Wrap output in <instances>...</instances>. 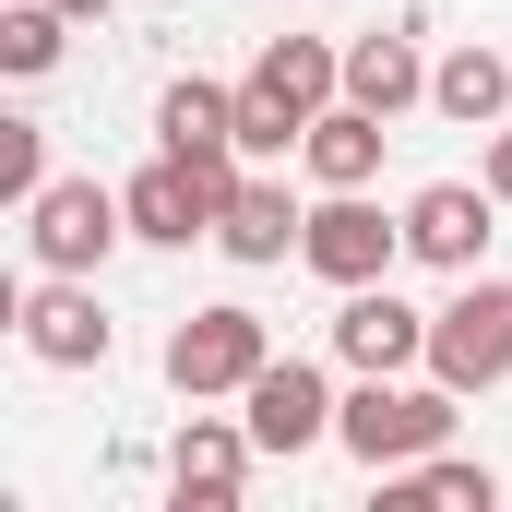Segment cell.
<instances>
[{
  "label": "cell",
  "mask_w": 512,
  "mask_h": 512,
  "mask_svg": "<svg viewBox=\"0 0 512 512\" xmlns=\"http://www.w3.org/2000/svg\"><path fill=\"white\" fill-rule=\"evenodd\" d=\"M334 84H346V60H334L322 36H274V48L251 60V84H239V155L310 143V120L334 108Z\"/></svg>",
  "instance_id": "6da1fadb"
},
{
  "label": "cell",
  "mask_w": 512,
  "mask_h": 512,
  "mask_svg": "<svg viewBox=\"0 0 512 512\" xmlns=\"http://www.w3.org/2000/svg\"><path fill=\"white\" fill-rule=\"evenodd\" d=\"M441 429H453V382L405 393V382H358L346 405H334V441L382 477V465H417V453H441Z\"/></svg>",
  "instance_id": "7a4b0ae2"
},
{
  "label": "cell",
  "mask_w": 512,
  "mask_h": 512,
  "mask_svg": "<svg viewBox=\"0 0 512 512\" xmlns=\"http://www.w3.org/2000/svg\"><path fill=\"white\" fill-rule=\"evenodd\" d=\"M262 358H274V334H262V310H239V298H215V310H191L179 334H167V382L191 393H251Z\"/></svg>",
  "instance_id": "3957f363"
},
{
  "label": "cell",
  "mask_w": 512,
  "mask_h": 512,
  "mask_svg": "<svg viewBox=\"0 0 512 512\" xmlns=\"http://www.w3.org/2000/svg\"><path fill=\"white\" fill-rule=\"evenodd\" d=\"M120 227H131V203H120V191H96V179H48V191L24 203V239H36L48 274H96Z\"/></svg>",
  "instance_id": "277c9868"
},
{
  "label": "cell",
  "mask_w": 512,
  "mask_h": 512,
  "mask_svg": "<svg viewBox=\"0 0 512 512\" xmlns=\"http://www.w3.org/2000/svg\"><path fill=\"white\" fill-rule=\"evenodd\" d=\"M429 370L453 393L512 382V286H465L453 310H429Z\"/></svg>",
  "instance_id": "5b68a950"
},
{
  "label": "cell",
  "mask_w": 512,
  "mask_h": 512,
  "mask_svg": "<svg viewBox=\"0 0 512 512\" xmlns=\"http://www.w3.org/2000/svg\"><path fill=\"white\" fill-rule=\"evenodd\" d=\"M334 358H346L358 382L417 370V358H429V310H405L393 286H346V310H334Z\"/></svg>",
  "instance_id": "8992f818"
},
{
  "label": "cell",
  "mask_w": 512,
  "mask_h": 512,
  "mask_svg": "<svg viewBox=\"0 0 512 512\" xmlns=\"http://www.w3.org/2000/svg\"><path fill=\"white\" fill-rule=\"evenodd\" d=\"M393 251H405V227H382L358 191H334V203L310 215V239H298V262H310L322 286H382V274H393Z\"/></svg>",
  "instance_id": "52a82bcc"
},
{
  "label": "cell",
  "mask_w": 512,
  "mask_h": 512,
  "mask_svg": "<svg viewBox=\"0 0 512 512\" xmlns=\"http://www.w3.org/2000/svg\"><path fill=\"white\" fill-rule=\"evenodd\" d=\"M251 417H239V429H227V417H191V429H179V453H167V489H179V512H227L239 501V489H251Z\"/></svg>",
  "instance_id": "ba28073f"
},
{
  "label": "cell",
  "mask_w": 512,
  "mask_h": 512,
  "mask_svg": "<svg viewBox=\"0 0 512 512\" xmlns=\"http://www.w3.org/2000/svg\"><path fill=\"white\" fill-rule=\"evenodd\" d=\"M239 405H251V441H262V453H310V441L334 429V393H322L310 358H262V382L239 393Z\"/></svg>",
  "instance_id": "9c48e42d"
},
{
  "label": "cell",
  "mask_w": 512,
  "mask_h": 512,
  "mask_svg": "<svg viewBox=\"0 0 512 512\" xmlns=\"http://www.w3.org/2000/svg\"><path fill=\"white\" fill-rule=\"evenodd\" d=\"M120 203H131V239H155V251H191V239H215V215H227V203L203 191V167H179V155H155Z\"/></svg>",
  "instance_id": "30bf717a"
},
{
  "label": "cell",
  "mask_w": 512,
  "mask_h": 512,
  "mask_svg": "<svg viewBox=\"0 0 512 512\" xmlns=\"http://www.w3.org/2000/svg\"><path fill=\"white\" fill-rule=\"evenodd\" d=\"M489 203H501V191L429 179V191L405 203V251H417V262H441V274H477V251H489Z\"/></svg>",
  "instance_id": "8fae6325"
},
{
  "label": "cell",
  "mask_w": 512,
  "mask_h": 512,
  "mask_svg": "<svg viewBox=\"0 0 512 512\" xmlns=\"http://www.w3.org/2000/svg\"><path fill=\"white\" fill-rule=\"evenodd\" d=\"M155 143H167L179 167H227V155H239V96L203 84V72L167 84V96H155Z\"/></svg>",
  "instance_id": "7c38bea8"
},
{
  "label": "cell",
  "mask_w": 512,
  "mask_h": 512,
  "mask_svg": "<svg viewBox=\"0 0 512 512\" xmlns=\"http://www.w3.org/2000/svg\"><path fill=\"white\" fill-rule=\"evenodd\" d=\"M24 346H36L48 370H96V358H108V310H96V286H72V274L36 286V298H24Z\"/></svg>",
  "instance_id": "4fadbf2b"
},
{
  "label": "cell",
  "mask_w": 512,
  "mask_h": 512,
  "mask_svg": "<svg viewBox=\"0 0 512 512\" xmlns=\"http://www.w3.org/2000/svg\"><path fill=\"white\" fill-rule=\"evenodd\" d=\"M298 239H310V215H298L274 179H239V191H227V215H215V251H227V262H286Z\"/></svg>",
  "instance_id": "5bb4252c"
},
{
  "label": "cell",
  "mask_w": 512,
  "mask_h": 512,
  "mask_svg": "<svg viewBox=\"0 0 512 512\" xmlns=\"http://www.w3.org/2000/svg\"><path fill=\"white\" fill-rule=\"evenodd\" d=\"M429 108L465 120V131H489V120L512 108V60H501V48H453V60L429 72Z\"/></svg>",
  "instance_id": "9a60e30c"
},
{
  "label": "cell",
  "mask_w": 512,
  "mask_h": 512,
  "mask_svg": "<svg viewBox=\"0 0 512 512\" xmlns=\"http://www.w3.org/2000/svg\"><path fill=\"white\" fill-rule=\"evenodd\" d=\"M298 155H310V179H322V191H358V179L382 167V120L346 96V108H322V120H310V143H298Z\"/></svg>",
  "instance_id": "2e32d148"
},
{
  "label": "cell",
  "mask_w": 512,
  "mask_h": 512,
  "mask_svg": "<svg viewBox=\"0 0 512 512\" xmlns=\"http://www.w3.org/2000/svg\"><path fill=\"white\" fill-rule=\"evenodd\" d=\"M346 96H358L370 120H405V108L429 96V72H417L405 36H358V48H346Z\"/></svg>",
  "instance_id": "e0dca14e"
},
{
  "label": "cell",
  "mask_w": 512,
  "mask_h": 512,
  "mask_svg": "<svg viewBox=\"0 0 512 512\" xmlns=\"http://www.w3.org/2000/svg\"><path fill=\"white\" fill-rule=\"evenodd\" d=\"M60 24H72L60 0H12L0 12V72H48L60 60Z\"/></svg>",
  "instance_id": "ac0fdd59"
},
{
  "label": "cell",
  "mask_w": 512,
  "mask_h": 512,
  "mask_svg": "<svg viewBox=\"0 0 512 512\" xmlns=\"http://www.w3.org/2000/svg\"><path fill=\"white\" fill-rule=\"evenodd\" d=\"M405 501H441V512H489V501H501V477H489V465H429V453H417Z\"/></svg>",
  "instance_id": "d6986e66"
},
{
  "label": "cell",
  "mask_w": 512,
  "mask_h": 512,
  "mask_svg": "<svg viewBox=\"0 0 512 512\" xmlns=\"http://www.w3.org/2000/svg\"><path fill=\"white\" fill-rule=\"evenodd\" d=\"M0 191H12V203L48 191V131H36V120H0Z\"/></svg>",
  "instance_id": "ffe728a7"
},
{
  "label": "cell",
  "mask_w": 512,
  "mask_h": 512,
  "mask_svg": "<svg viewBox=\"0 0 512 512\" xmlns=\"http://www.w3.org/2000/svg\"><path fill=\"white\" fill-rule=\"evenodd\" d=\"M489 191H501V203H512V131H501V143H489Z\"/></svg>",
  "instance_id": "44dd1931"
},
{
  "label": "cell",
  "mask_w": 512,
  "mask_h": 512,
  "mask_svg": "<svg viewBox=\"0 0 512 512\" xmlns=\"http://www.w3.org/2000/svg\"><path fill=\"white\" fill-rule=\"evenodd\" d=\"M60 12H72V24H96V12H120V0H60Z\"/></svg>",
  "instance_id": "7402d4cb"
}]
</instances>
